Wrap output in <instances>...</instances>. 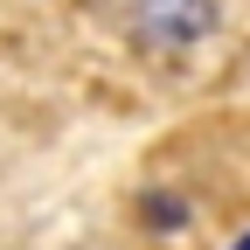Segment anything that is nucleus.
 <instances>
[{
    "label": "nucleus",
    "instance_id": "f257e3e1",
    "mask_svg": "<svg viewBox=\"0 0 250 250\" xmlns=\"http://www.w3.org/2000/svg\"><path fill=\"white\" fill-rule=\"evenodd\" d=\"M215 28V0H125V35L146 49H195Z\"/></svg>",
    "mask_w": 250,
    "mask_h": 250
},
{
    "label": "nucleus",
    "instance_id": "f03ea898",
    "mask_svg": "<svg viewBox=\"0 0 250 250\" xmlns=\"http://www.w3.org/2000/svg\"><path fill=\"white\" fill-rule=\"evenodd\" d=\"M139 223H146V229H181L188 208H181L174 195H146V202H139Z\"/></svg>",
    "mask_w": 250,
    "mask_h": 250
},
{
    "label": "nucleus",
    "instance_id": "7ed1b4c3",
    "mask_svg": "<svg viewBox=\"0 0 250 250\" xmlns=\"http://www.w3.org/2000/svg\"><path fill=\"white\" fill-rule=\"evenodd\" d=\"M236 250H250V236H243V243H236Z\"/></svg>",
    "mask_w": 250,
    "mask_h": 250
}]
</instances>
